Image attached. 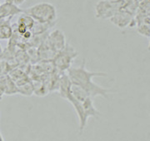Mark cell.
<instances>
[{"label": "cell", "mask_w": 150, "mask_h": 141, "mask_svg": "<svg viewBox=\"0 0 150 141\" xmlns=\"http://www.w3.org/2000/svg\"><path fill=\"white\" fill-rule=\"evenodd\" d=\"M85 65V60H83L80 66L70 67L67 70V75L71 83L82 87L92 98L98 96L108 98V94L112 91L109 89L103 88L93 81V79L95 77H108L107 74L103 72H92L88 70Z\"/></svg>", "instance_id": "obj_1"}, {"label": "cell", "mask_w": 150, "mask_h": 141, "mask_svg": "<svg viewBox=\"0 0 150 141\" xmlns=\"http://www.w3.org/2000/svg\"><path fill=\"white\" fill-rule=\"evenodd\" d=\"M24 13L31 16L38 23L54 24L57 19L56 7L47 2L38 3L24 9Z\"/></svg>", "instance_id": "obj_2"}, {"label": "cell", "mask_w": 150, "mask_h": 141, "mask_svg": "<svg viewBox=\"0 0 150 141\" xmlns=\"http://www.w3.org/2000/svg\"><path fill=\"white\" fill-rule=\"evenodd\" d=\"M77 56L78 53L76 52L74 48L67 43L64 49L59 51L55 55L54 59V66L60 71L68 70L71 67L73 60Z\"/></svg>", "instance_id": "obj_3"}, {"label": "cell", "mask_w": 150, "mask_h": 141, "mask_svg": "<svg viewBox=\"0 0 150 141\" xmlns=\"http://www.w3.org/2000/svg\"><path fill=\"white\" fill-rule=\"evenodd\" d=\"M123 7L122 4H112L105 0H99L94 7L95 18L98 19H110Z\"/></svg>", "instance_id": "obj_4"}, {"label": "cell", "mask_w": 150, "mask_h": 141, "mask_svg": "<svg viewBox=\"0 0 150 141\" xmlns=\"http://www.w3.org/2000/svg\"><path fill=\"white\" fill-rule=\"evenodd\" d=\"M46 43L55 53L63 50L67 44L64 33L59 29H55L48 34Z\"/></svg>", "instance_id": "obj_5"}, {"label": "cell", "mask_w": 150, "mask_h": 141, "mask_svg": "<svg viewBox=\"0 0 150 141\" xmlns=\"http://www.w3.org/2000/svg\"><path fill=\"white\" fill-rule=\"evenodd\" d=\"M134 19V14L125 9H120L109 19L112 24L119 28H124L129 26Z\"/></svg>", "instance_id": "obj_6"}, {"label": "cell", "mask_w": 150, "mask_h": 141, "mask_svg": "<svg viewBox=\"0 0 150 141\" xmlns=\"http://www.w3.org/2000/svg\"><path fill=\"white\" fill-rule=\"evenodd\" d=\"M23 13H24V9H22L19 7L6 1L0 5V18L2 19L12 18L13 16L21 14Z\"/></svg>", "instance_id": "obj_7"}, {"label": "cell", "mask_w": 150, "mask_h": 141, "mask_svg": "<svg viewBox=\"0 0 150 141\" xmlns=\"http://www.w3.org/2000/svg\"><path fill=\"white\" fill-rule=\"evenodd\" d=\"M82 104H83L84 114H85L87 119H88L90 117L98 118L101 115L100 112L95 108V106L93 104V100L92 98H87L83 102H82Z\"/></svg>", "instance_id": "obj_8"}, {"label": "cell", "mask_w": 150, "mask_h": 141, "mask_svg": "<svg viewBox=\"0 0 150 141\" xmlns=\"http://www.w3.org/2000/svg\"><path fill=\"white\" fill-rule=\"evenodd\" d=\"M11 19L12 18H7L4 19L3 22L0 23V39H10L11 37L13 34V26L11 25Z\"/></svg>", "instance_id": "obj_9"}, {"label": "cell", "mask_w": 150, "mask_h": 141, "mask_svg": "<svg viewBox=\"0 0 150 141\" xmlns=\"http://www.w3.org/2000/svg\"><path fill=\"white\" fill-rule=\"evenodd\" d=\"M70 92L73 94V96L79 101H80L81 103L83 102L87 98L89 97L88 94L82 87L75 84H72V83L70 86Z\"/></svg>", "instance_id": "obj_10"}, {"label": "cell", "mask_w": 150, "mask_h": 141, "mask_svg": "<svg viewBox=\"0 0 150 141\" xmlns=\"http://www.w3.org/2000/svg\"><path fill=\"white\" fill-rule=\"evenodd\" d=\"M35 23H36V21L32 17L29 16L28 14L25 13H23L20 14V16L18 18L17 23L26 27L28 30H32V28L34 26Z\"/></svg>", "instance_id": "obj_11"}, {"label": "cell", "mask_w": 150, "mask_h": 141, "mask_svg": "<svg viewBox=\"0 0 150 141\" xmlns=\"http://www.w3.org/2000/svg\"><path fill=\"white\" fill-rule=\"evenodd\" d=\"M18 94L23 96H32L34 94V86L31 82H27L20 86H18Z\"/></svg>", "instance_id": "obj_12"}, {"label": "cell", "mask_w": 150, "mask_h": 141, "mask_svg": "<svg viewBox=\"0 0 150 141\" xmlns=\"http://www.w3.org/2000/svg\"><path fill=\"white\" fill-rule=\"evenodd\" d=\"M140 0H123V9L134 14L139 6Z\"/></svg>", "instance_id": "obj_13"}, {"label": "cell", "mask_w": 150, "mask_h": 141, "mask_svg": "<svg viewBox=\"0 0 150 141\" xmlns=\"http://www.w3.org/2000/svg\"><path fill=\"white\" fill-rule=\"evenodd\" d=\"M138 32L141 35H144L145 37H150V27L147 24H143L138 28Z\"/></svg>", "instance_id": "obj_14"}, {"label": "cell", "mask_w": 150, "mask_h": 141, "mask_svg": "<svg viewBox=\"0 0 150 141\" xmlns=\"http://www.w3.org/2000/svg\"><path fill=\"white\" fill-rule=\"evenodd\" d=\"M6 2H8L12 4H14V5L19 7L22 4H23L26 2V0H6Z\"/></svg>", "instance_id": "obj_15"}, {"label": "cell", "mask_w": 150, "mask_h": 141, "mask_svg": "<svg viewBox=\"0 0 150 141\" xmlns=\"http://www.w3.org/2000/svg\"><path fill=\"white\" fill-rule=\"evenodd\" d=\"M112 4H122L123 5V0H105Z\"/></svg>", "instance_id": "obj_16"}, {"label": "cell", "mask_w": 150, "mask_h": 141, "mask_svg": "<svg viewBox=\"0 0 150 141\" xmlns=\"http://www.w3.org/2000/svg\"><path fill=\"white\" fill-rule=\"evenodd\" d=\"M4 94V89L0 87V99L2 98V97H3V95Z\"/></svg>", "instance_id": "obj_17"}, {"label": "cell", "mask_w": 150, "mask_h": 141, "mask_svg": "<svg viewBox=\"0 0 150 141\" xmlns=\"http://www.w3.org/2000/svg\"><path fill=\"white\" fill-rule=\"evenodd\" d=\"M3 20H4V19H2V18H0V23H1L2 22H3Z\"/></svg>", "instance_id": "obj_18"}, {"label": "cell", "mask_w": 150, "mask_h": 141, "mask_svg": "<svg viewBox=\"0 0 150 141\" xmlns=\"http://www.w3.org/2000/svg\"><path fill=\"white\" fill-rule=\"evenodd\" d=\"M0 5H1V4H0Z\"/></svg>", "instance_id": "obj_19"}, {"label": "cell", "mask_w": 150, "mask_h": 141, "mask_svg": "<svg viewBox=\"0 0 150 141\" xmlns=\"http://www.w3.org/2000/svg\"><path fill=\"white\" fill-rule=\"evenodd\" d=\"M149 1H150V0H149Z\"/></svg>", "instance_id": "obj_20"}]
</instances>
